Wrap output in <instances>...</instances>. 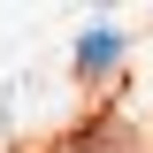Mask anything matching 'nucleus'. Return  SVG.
I'll return each instance as SVG.
<instances>
[{
  "mask_svg": "<svg viewBox=\"0 0 153 153\" xmlns=\"http://www.w3.org/2000/svg\"><path fill=\"white\" fill-rule=\"evenodd\" d=\"M115 61H123V31H107V23H92V31L76 38V69H84V76L115 69Z\"/></svg>",
  "mask_w": 153,
  "mask_h": 153,
  "instance_id": "f257e3e1",
  "label": "nucleus"
}]
</instances>
